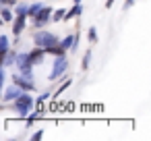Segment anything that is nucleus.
<instances>
[{"instance_id": "11", "label": "nucleus", "mask_w": 151, "mask_h": 141, "mask_svg": "<svg viewBox=\"0 0 151 141\" xmlns=\"http://www.w3.org/2000/svg\"><path fill=\"white\" fill-rule=\"evenodd\" d=\"M21 93H23V89H21V87H17V85L13 83V87H9V89H6V93H4V102H13V100H15V98H19Z\"/></svg>"}, {"instance_id": "22", "label": "nucleus", "mask_w": 151, "mask_h": 141, "mask_svg": "<svg viewBox=\"0 0 151 141\" xmlns=\"http://www.w3.org/2000/svg\"><path fill=\"white\" fill-rule=\"evenodd\" d=\"M17 0H0V4H15Z\"/></svg>"}, {"instance_id": "9", "label": "nucleus", "mask_w": 151, "mask_h": 141, "mask_svg": "<svg viewBox=\"0 0 151 141\" xmlns=\"http://www.w3.org/2000/svg\"><path fill=\"white\" fill-rule=\"evenodd\" d=\"M81 11H83V7H81V2H75V7L73 9H66L64 11V21H70V19H75V17H79L81 15Z\"/></svg>"}, {"instance_id": "20", "label": "nucleus", "mask_w": 151, "mask_h": 141, "mask_svg": "<svg viewBox=\"0 0 151 141\" xmlns=\"http://www.w3.org/2000/svg\"><path fill=\"white\" fill-rule=\"evenodd\" d=\"M89 42H91V44H95V42H97V33H95V27H91V29H89Z\"/></svg>"}, {"instance_id": "25", "label": "nucleus", "mask_w": 151, "mask_h": 141, "mask_svg": "<svg viewBox=\"0 0 151 141\" xmlns=\"http://www.w3.org/2000/svg\"><path fill=\"white\" fill-rule=\"evenodd\" d=\"M112 4H114V0H108V2H106V7H108V9H110Z\"/></svg>"}, {"instance_id": "24", "label": "nucleus", "mask_w": 151, "mask_h": 141, "mask_svg": "<svg viewBox=\"0 0 151 141\" xmlns=\"http://www.w3.org/2000/svg\"><path fill=\"white\" fill-rule=\"evenodd\" d=\"M42 135H44V133H42V131H37V133H33V137H31V139H40Z\"/></svg>"}, {"instance_id": "23", "label": "nucleus", "mask_w": 151, "mask_h": 141, "mask_svg": "<svg viewBox=\"0 0 151 141\" xmlns=\"http://www.w3.org/2000/svg\"><path fill=\"white\" fill-rule=\"evenodd\" d=\"M132 2H134V0H126V2H124V9H130V7H132Z\"/></svg>"}, {"instance_id": "2", "label": "nucleus", "mask_w": 151, "mask_h": 141, "mask_svg": "<svg viewBox=\"0 0 151 141\" xmlns=\"http://www.w3.org/2000/svg\"><path fill=\"white\" fill-rule=\"evenodd\" d=\"M33 42H35V46L46 48V46L56 44V42H58V38H56L54 33H50V31H35V33H33Z\"/></svg>"}, {"instance_id": "5", "label": "nucleus", "mask_w": 151, "mask_h": 141, "mask_svg": "<svg viewBox=\"0 0 151 141\" xmlns=\"http://www.w3.org/2000/svg\"><path fill=\"white\" fill-rule=\"evenodd\" d=\"M50 15H52V9H50V7H42V9H40V11L35 13V17H33L31 21H33V25H35V27L40 29V27H44V25L48 23Z\"/></svg>"}, {"instance_id": "10", "label": "nucleus", "mask_w": 151, "mask_h": 141, "mask_svg": "<svg viewBox=\"0 0 151 141\" xmlns=\"http://www.w3.org/2000/svg\"><path fill=\"white\" fill-rule=\"evenodd\" d=\"M44 52H46V54H52V56H64V54H66V50H64L58 42H56V44H52V46H46V48H44Z\"/></svg>"}, {"instance_id": "18", "label": "nucleus", "mask_w": 151, "mask_h": 141, "mask_svg": "<svg viewBox=\"0 0 151 141\" xmlns=\"http://www.w3.org/2000/svg\"><path fill=\"white\" fill-rule=\"evenodd\" d=\"M89 60H91V52H85V56H83V62H81V67L87 71L89 69Z\"/></svg>"}, {"instance_id": "14", "label": "nucleus", "mask_w": 151, "mask_h": 141, "mask_svg": "<svg viewBox=\"0 0 151 141\" xmlns=\"http://www.w3.org/2000/svg\"><path fill=\"white\" fill-rule=\"evenodd\" d=\"M15 58H17V54H15V52H11V50H6V56H4V67L15 64Z\"/></svg>"}, {"instance_id": "6", "label": "nucleus", "mask_w": 151, "mask_h": 141, "mask_svg": "<svg viewBox=\"0 0 151 141\" xmlns=\"http://www.w3.org/2000/svg\"><path fill=\"white\" fill-rule=\"evenodd\" d=\"M13 83H15L17 87H21L23 91H33V89H35L33 81L27 79V77H19V75H15V77H13Z\"/></svg>"}, {"instance_id": "15", "label": "nucleus", "mask_w": 151, "mask_h": 141, "mask_svg": "<svg viewBox=\"0 0 151 141\" xmlns=\"http://www.w3.org/2000/svg\"><path fill=\"white\" fill-rule=\"evenodd\" d=\"M0 19L2 21H13V13L9 9H0Z\"/></svg>"}, {"instance_id": "12", "label": "nucleus", "mask_w": 151, "mask_h": 141, "mask_svg": "<svg viewBox=\"0 0 151 141\" xmlns=\"http://www.w3.org/2000/svg\"><path fill=\"white\" fill-rule=\"evenodd\" d=\"M58 44H60L64 50H68V48L73 50V48H75V35H66L64 40H58Z\"/></svg>"}, {"instance_id": "19", "label": "nucleus", "mask_w": 151, "mask_h": 141, "mask_svg": "<svg viewBox=\"0 0 151 141\" xmlns=\"http://www.w3.org/2000/svg\"><path fill=\"white\" fill-rule=\"evenodd\" d=\"M17 15H25L27 17V4H23V0H21V4L17 7V11H15Z\"/></svg>"}, {"instance_id": "8", "label": "nucleus", "mask_w": 151, "mask_h": 141, "mask_svg": "<svg viewBox=\"0 0 151 141\" xmlns=\"http://www.w3.org/2000/svg\"><path fill=\"white\" fill-rule=\"evenodd\" d=\"M29 60H31V64H40L42 60H44V56H46V52H44V48H40V46H35V50H31L29 54Z\"/></svg>"}, {"instance_id": "1", "label": "nucleus", "mask_w": 151, "mask_h": 141, "mask_svg": "<svg viewBox=\"0 0 151 141\" xmlns=\"http://www.w3.org/2000/svg\"><path fill=\"white\" fill-rule=\"evenodd\" d=\"M13 102H15V110H17L19 116H27V114L31 112V108H33V98H31L29 93H21V95L15 98Z\"/></svg>"}, {"instance_id": "4", "label": "nucleus", "mask_w": 151, "mask_h": 141, "mask_svg": "<svg viewBox=\"0 0 151 141\" xmlns=\"http://www.w3.org/2000/svg\"><path fill=\"white\" fill-rule=\"evenodd\" d=\"M66 69H68V60H66L64 56H56V60H54V69H52V73H50V79L56 81Z\"/></svg>"}, {"instance_id": "21", "label": "nucleus", "mask_w": 151, "mask_h": 141, "mask_svg": "<svg viewBox=\"0 0 151 141\" xmlns=\"http://www.w3.org/2000/svg\"><path fill=\"white\" fill-rule=\"evenodd\" d=\"M2 83H4V71L0 69V91H2Z\"/></svg>"}, {"instance_id": "7", "label": "nucleus", "mask_w": 151, "mask_h": 141, "mask_svg": "<svg viewBox=\"0 0 151 141\" xmlns=\"http://www.w3.org/2000/svg\"><path fill=\"white\" fill-rule=\"evenodd\" d=\"M25 21H27L25 15H17V17L13 19V33H15V38H19V35L23 33V29H25Z\"/></svg>"}, {"instance_id": "28", "label": "nucleus", "mask_w": 151, "mask_h": 141, "mask_svg": "<svg viewBox=\"0 0 151 141\" xmlns=\"http://www.w3.org/2000/svg\"><path fill=\"white\" fill-rule=\"evenodd\" d=\"M23 2H25V0H23Z\"/></svg>"}, {"instance_id": "27", "label": "nucleus", "mask_w": 151, "mask_h": 141, "mask_svg": "<svg viewBox=\"0 0 151 141\" xmlns=\"http://www.w3.org/2000/svg\"><path fill=\"white\" fill-rule=\"evenodd\" d=\"M0 110H2V106H0Z\"/></svg>"}, {"instance_id": "3", "label": "nucleus", "mask_w": 151, "mask_h": 141, "mask_svg": "<svg viewBox=\"0 0 151 141\" xmlns=\"http://www.w3.org/2000/svg\"><path fill=\"white\" fill-rule=\"evenodd\" d=\"M15 64H17V69H19V73H21L23 77L31 79V67H33V64H31V60H29L27 54H17Z\"/></svg>"}, {"instance_id": "26", "label": "nucleus", "mask_w": 151, "mask_h": 141, "mask_svg": "<svg viewBox=\"0 0 151 141\" xmlns=\"http://www.w3.org/2000/svg\"><path fill=\"white\" fill-rule=\"evenodd\" d=\"M0 25H2V19H0Z\"/></svg>"}, {"instance_id": "13", "label": "nucleus", "mask_w": 151, "mask_h": 141, "mask_svg": "<svg viewBox=\"0 0 151 141\" xmlns=\"http://www.w3.org/2000/svg\"><path fill=\"white\" fill-rule=\"evenodd\" d=\"M40 9H42V4H40V2H35V4H31V7H27V17H29V19H33V17H35V13H37Z\"/></svg>"}, {"instance_id": "17", "label": "nucleus", "mask_w": 151, "mask_h": 141, "mask_svg": "<svg viewBox=\"0 0 151 141\" xmlns=\"http://www.w3.org/2000/svg\"><path fill=\"white\" fill-rule=\"evenodd\" d=\"M64 11H66V9H58V11H56L54 15H50V17H52L54 21H62V17H64Z\"/></svg>"}, {"instance_id": "16", "label": "nucleus", "mask_w": 151, "mask_h": 141, "mask_svg": "<svg viewBox=\"0 0 151 141\" xmlns=\"http://www.w3.org/2000/svg\"><path fill=\"white\" fill-rule=\"evenodd\" d=\"M6 50H9V38L0 35V52H6Z\"/></svg>"}]
</instances>
